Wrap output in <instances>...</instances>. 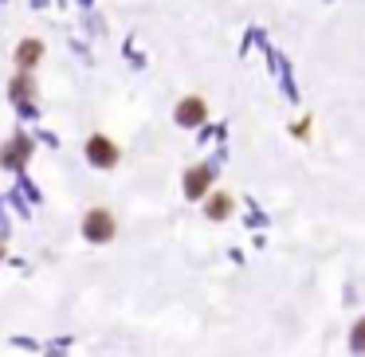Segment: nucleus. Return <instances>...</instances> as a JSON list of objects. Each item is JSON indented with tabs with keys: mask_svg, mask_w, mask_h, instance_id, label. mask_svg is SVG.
<instances>
[{
	"mask_svg": "<svg viewBox=\"0 0 365 357\" xmlns=\"http://www.w3.org/2000/svg\"><path fill=\"white\" fill-rule=\"evenodd\" d=\"M228 208H232V205H228V197H216L212 205H208V216H216V220H220V216L228 212Z\"/></svg>",
	"mask_w": 365,
	"mask_h": 357,
	"instance_id": "obj_7",
	"label": "nucleus"
},
{
	"mask_svg": "<svg viewBox=\"0 0 365 357\" xmlns=\"http://www.w3.org/2000/svg\"><path fill=\"white\" fill-rule=\"evenodd\" d=\"M87 153H91V161H95V165H114V157H118V153H114V145L106 142V138H95Z\"/></svg>",
	"mask_w": 365,
	"mask_h": 357,
	"instance_id": "obj_4",
	"label": "nucleus"
},
{
	"mask_svg": "<svg viewBox=\"0 0 365 357\" xmlns=\"http://www.w3.org/2000/svg\"><path fill=\"white\" fill-rule=\"evenodd\" d=\"M12 95H16V98H28V95H32V83H12Z\"/></svg>",
	"mask_w": 365,
	"mask_h": 357,
	"instance_id": "obj_8",
	"label": "nucleus"
},
{
	"mask_svg": "<svg viewBox=\"0 0 365 357\" xmlns=\"http://www.w3.org/2000/svg\"><path fill=\"white\" fill-rule=\"evenodd\" d=\"M28 153H32V142H28V138H16V142L4 150V161H9V165H24Z\"/></svg>",
	"mask_w": 365,
	"mask_h": 357,
	"instance_id": "obj_5",
	"label": "nucleus"
},
{
	"mask_svg": "<svg viewBox=\"0 0 365 357\" xmlns=\"http://www.w3.org/2000/svg\"><path fill=\"white\" fill-rule=\"evenodd\" d=\"M83 232H87L91 239H98V244H103V239H110L114 236V220L106 212H91L87 216V224H83Z\"/></svg>",
	"mask_w": 365,
	"mask_h": 357,
	"instance_id": "obj_1",
	"label": "nucleus"
},
{
	"mask_svg": "<svg viewBox=\"0 0 365 357\" xmlns=\"http://www.w3.org/2000/svg\"><path fill=\"white\" fill-rule=\"evenodd\" d=\"M200 118H205V103H200V98H185V103L177 106V122H181V126H197Z\"/></svg>",
	"mask_w": 365,
	"mask_h": 357,
	"instance_id": "obj_3",
	"label": "nucleus"
},
{
	"mask_svg": "<svg viewBox=\"0 0 365 357\" xmlns=\"http://www.w3.org/2000/svg\"><path fill=\"white\" fill-rule=\"evenodd\" d=\"M354 349H357V353H361V349H365V322H361V326H357V330H354Z\"/></svg>",
	"mask_w": 365,
	"mask_h": 357,
	"instance_id": "obj_9",
	"label": "nucleus"
},
{
	"mask_svg": "<svg viewBox=\"0 0 365 357\" xmlns=\"http://www.w3.org/2000/svg\"><path fill=\"white\" fill-rule=\"evenodd\" d=\"M40 51H43V48H40V43H36V40H28V43H24V48H20V51H16V59H20V67H32V63H36V59H40Z\"/></svg>",
	"mask_w": 365,
	"mask_h": 357,
	"instance_id": "obj_6",
	"label": "nucleus"
},
{
	"mask_svg": "<svg viewBox=\"0 0 365 357\" xmlns=\"http://www.w3.org/2000/svg\"><path fill=\"white\" fill-rule=\"evenodd\" d=\"M208 185H212V169H208V165L192 169V173L185 177V192H189V197H205Z\"/></svg>",
	"mask_w": 365,
	"mask_h": 357,
	"instance_id": "obj_2",
	"label": "nucleus"
}]
</instances>
